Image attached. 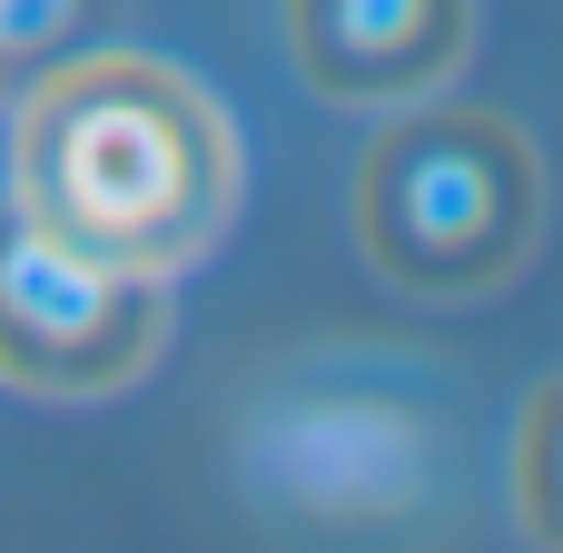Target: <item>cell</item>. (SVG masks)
I'll return each instance as SVG.
<instances>
[{
	"mask_svg": "<svg viewBox=\"0 0 563 553\" xmlns=\"http://www.w3.org/2000/svg\"><path fill=\"white\" fill-rule=\"evenodd\" d=\"M515 505H525V524L563 544V376L525 406V435H515Z\"/></svg>",
	"mask_w": 563,
	"mask_h": 553,
	"instance_id": "cell-5",
	"label": "cell"
},
{
	"mask_svg": "<svg viewBox=\"0 0 563 553\" xmlns=\"http://www.w3.org/2000/svg\"><path fill=\"white\" fill-rule=\"evenodd\" d=\"M544 228L534 139L505 109L406 99L356 158V247L406 297H495Z\"/></svg>",
	"mask_w": 563,
	"mask_h": 553,
	"instance_id": "cell-2",
	"label": "cell"
},
{
	"mask_svg": "<svg viewBox=\"0 0 563 553\" xmlns=\"http://www.w3.org/2000/svg\"><path fill=\"white\" fill-rule=\"evenodd\" d=\"M287 49L317 99L406 109L465 69L475 0H287Z\"/></svg>",
	"mask_w": 563,
	"mask_h": 553,
	"instance_id": "cell-4",
	"label": "cell"
},
{
	"mask_svg": "<svg viewBox=\"0 0 563 553\" xmlns=\"http://www.w3.org/2000/svg\"><path fill=\"white\" fill-rule=\"evenodd\" d=\"M148 356V277H119L20 208H0V376L20 386H119Z\"/></svg>",
	"mask_w": 563,
	"mask_h": 553,
	"instance_id": "cell-3",
	"label": "cell"
},
{
	"mask_svg": "<svg viewBox=\"0 0 563 553\" xmlns=\"http://www.w3.org/2000/svg\"><path fill=\"white\" fill-rule=\"evenodd\" d=\"M228 129L158 59H89L20 109L10 208L119 277H178L228 218Z\"/></svg>",
	"mask_w": 563,
	"mask_h": 553,
	"instance_id": "cell-1",
	"label": "cell"
}]
</instances>
